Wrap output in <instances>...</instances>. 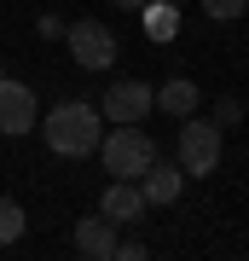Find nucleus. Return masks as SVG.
Instances as JSON below:
<instances>
[{
  "label": "nucleus",
  "mask_w": 249,
  "mask_h": 261,
  "mask_svg": "<svg viewBox=\"0 0 249 261\" xmlns=\"http://www.w3.org/2000/svg\"><path fill=\"white\" fill-rule=\"evenodd\" d=\"M116 6H122V12H139V6H145V0H116Z\"/></svg>",
  "instance_id": "nucleus-17"
},
{
  "label": "nucleus",
  "mask_w": 249,
  "mask_h": 261,
  "mask_svg": "<svg viewBox=\"0 0 249 261\" xmlns=\"http://www.w3.org/2000/svg\"><path fill=\"white\" fill-rule=\"evenodd\" d=\"M64 41H70V58H75L81 70H110V64H116V53H122V47H116V35H110L99 18L70 23V29H64Z\"/></svg>",
  "instance_id": "nucleus-4"
},
{
  "label": "nucleus",
  "mask_w": 249,
  "mask_h": 261,
  "mask_svg": "<svg viewBox=\"0 0 249 261\" xmlns=\"http://www.w3.org/2000/svg\"><path fill=\"white\" fill-rule=\"evenodd\" d=\"M139 18H145V35L157 41V47L180 35V6H174V0H145V6H139Z\"/></svg>",
  "instance_id": "nucleus-10"
},
{
  "label": "nucleus",
  "mask_w": 249,
  "mask_h": 261,
  "mask_svg": "<svg viewBox=\"0 0 249 261\" xmlns=\"http://www.w3.org/2000/svg\"><path fill=\"white\" fill-rule=\"evenodd\" d=\"M0 75H6V70H0Z\"/></svg>",
  "instance_id": "nucleus-19"
},
{
  "label": "nucleus",
  "mask_w": 249,
  "mask_h": 261,
  "mask_svg": "<svg viewBox=\"0 0 249 261\" xmlns=\"http://www.w3.org/2000/svg\"><path fill=\"white\" fill-rule=\"evenodd\" d=\"M35 128H41V140L52 145L58 157H93L99 140H104V111H93L81 99H64L58 111H46Z\"/></svg>",
  "instance_id": "nucleus-1"
},
{
  "label": "nucleus",
  "mask_w": 249,
  "mask_h": 261,
  "mask_svg": "<svg viewBox=\"0 0 249 261\" xmlns=\"http://www.w3.org/2000/svg\"><path fill=\"white\" fill-rule=\"evenodd\" d=\"M116 255H122V261H145V244H139V238H122Z\"/></svg>",
  "instance_id": "nucleus-15"
},
{
  "label": "nucleus",
  "mask_w": 249,
  "mask_h": 261,
  "mask_svg": "<svg viewBox=\"0 0 249 261\" xmlns=\"http://www.w3.org/2000/svg\"><path fill=\"white\" fill-rule=\"evenodd\" d=\"M157 111H168V116H191V111H197V82L168 75V82L157 87Z\"/></svg>",
  "instance_id": "nucleus-11"
},
{
  "label": "nucleus",
  "mask_w": 249,
  "mask_h": 261,
  "mask_svg": "<svg viewBox=\"0 0 249 261\" xmlns=\"http://www.w3.org/2000/svg\"><path fill=\"white\" fill-rule=\"evenodd\" d=\"M35 122H41V116H35V93H29L23 82H12V75H0V134L23 140Z\"/></svg>",
  "instance_id": "nucleus-6"
},
{
  "label": "nucleus",
  "mask_w": 249,
  "mask_h": 261,
  "mask_svg": "<svg viewBox=\"0 0 249 261\" xmlns=\"http://www.w3.org/2000/svg\"><path fill=\"white\" fill-rule=\"evenodd\" d=\"M29 226V215L18 209V197H0V244H18Z\"/></svg>",
  "instance_id": "nucleus-12"
},
{
  "label": "nucleus",
  "mask_w": 249,
  "mask_h": 261,
  "mask_svg": "<svg viewBox=\"0 0 249 261\" xmlns=\"http://www.w3.org/2000/svg\"><path fill=\"white\" fill-rule=\"evenodd\" d=\"M174 6H185V0H174Z\"/></svg>",
  "instance_id": "nucleus-18"
},
{
  "label": "nucleus",
  "mask_w": 249,
  "mask_h": 261,
  "mask_svg": "<svg viewBox=\"0 0 249 261\" xmlns=\"http://www.w3.org/2000/svg\"><path fill=\"white\" fill-rule=\"evenodd\" d=\"M99 209L110 215L116 226H122V221H139V215H145V192H139V180H110L104 197H99Z\"/></svg>",
  "instance_id": "nucleus-9"
},
{
  "label": "nucleus",
  "mask_w": 249,
  "mask_h": 261,
  "mask_svg": "<svg viewBox=\"0 0 249 261\" xmlns=\"http://www.w3.org/2000/svg\"><path fill=\"white\" fill-rule=\"evenodd\" d=\"M157 111V87L151 82H110L104 87V116L110 122H145Z\"/></svg>",
  "instance_id": "nucleus-5"
},
{
  "label": "nucleus",
  "mask_w": 249,
  "mask_h": 261,
  "mask_svg": "<svg viewBox=\"0 0 249 261\" xmlns=\"http://www.w3.org/2000/svg\"><path fill=\"white\" fill-rule=\"evenodd\" d=\"M203 12H209L214 23H232L238 12H249V0H203Z\"/></svg>",
  "instance_id": "nucleus-13"
},
{
  "label": "nucleus",
  "mask_w": 249,
  "mask_h": 261,
  "mask_svg": "<svg viewBox=\"0 0 249 261\" xmlns=\"http://www.w3.org/2000/svg\"><path fill=\"white\" fill-rule=\"evenodd\" d=\"M116 221H110V215H87V221H75V255H87V261H110L116 255Z\"/></svg>",
  "instance_id": "nucleus-7"
},
{
  "label": "nucleus",
  "mask_w": 249,
  "mask_h": 261,
  "mask_svg": "<svg viewBox=\"0 0 249 261\" xmlns=\"http://www.w3.org/2000/svg\"><path fill=\"white\" fill-rule=\"evenodd\" d=\"M185 186V168L180 163H151L145 174H139V192H145V209H162V203H174Z\"/></svg>",
  "instance_id": "nucleus-8"
},
{
  "label": "nucleus",
  "mask_w": 249,
  "mask_h": 261,
  "mask_svg": "<svg viewBox=\"0 0 249 261\" xmlns=\"http://www.w3.org/2000/svg\"><path fill=\"white\" fill-rule=\"evenodd\" d=\"M35 29H41V35H46V41H58V35H64V23H58V18H52V12H46V18H41Z\"/></svg>",
  "instance_id": "nucleus-16"
},
{
  "label": "nucleus",
  "mask_w": 249,
  "mask_h": 261,
  "mask_svg": "<svg viewBox=\"0 0 249 261\" xmlns=\"http://www.w3.org/2000/svg\"><path fill=\"white\" fill-rule=\"evenodd\" d=\"M209 122H214V128H238V122H243V105H238V99H220Z\"/></svg>",
  "instance_id": "nucleus-14"
},
{
  "label": "nucleus",
  "mask_w": 249,
  "mask_h": 261,
  "mask_svg": "<svg viewBox=\"0 0 249 261\" xmlns=\"http://www.w3.org/2000/svg\"><path fill=\"white\" fill-rule=\"evenodd\" d=\"M99 157H104V174L110 180H139L151 163H157V145L139 122H116L110 140H99Z\"/></svg>",
  "instance_id": "nucleus-2"
},
{
  "label": "nucleus",
  "mask_w": 249,
  "mask_h": 261,
  "mask_svg": "<svg viewBox=\"0 0 249 261\" xmlns=\"http://www.w3.org/2000/svg\"><path fill=\"white\" fill-rule=\"evenodd\" d=\"M180 168L197 180L220 168V128L209 116H180Z\"/></svg>",
  "instance_id": "nucleus-3"
}]
</instances>
